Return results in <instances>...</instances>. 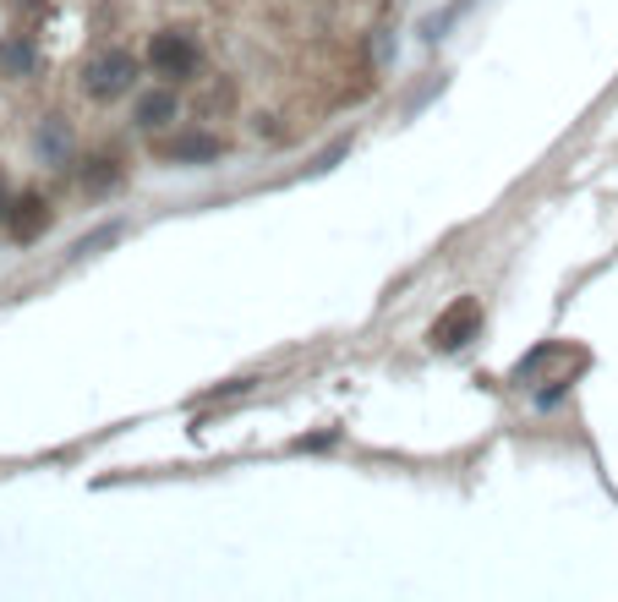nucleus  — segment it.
Instances as JSON below:
<instances>
[{"mask_svg":"<svg viewBox=\"0 0 618 602\" xmlns=\"http://www.w3.org/2000/svg\"><path fill=\"white\" fill-rule=\"evenodd\" d=\"M0 61H6L11 71H28V61H33V56H28L22 45H6V56H0Z\"/></svg>","mask_w":618,"mask_h":602,"instance_id":"nucleus-7","label":"nucleus"},{"mask_svg":"<svg viewBox=\"0 0 618 602\" xmlns=\"http://www.w3.org/2000/svg\"><path fill=\"white\" fill-rule=\"evenodd\" d=\"M45 225H50V208H45V198H33V193L17 198L11 203V214H6V230H11L17 241H33Z\"/></svg>","mask_w":618,"mask_h":602,"instance_id":"nucleus-4","label":"nucleus"},{"mask_svg":"<svg viewBox=\"0 0 618 602\" xmlns=\"http://www.w3.org/2000/svg\"><path fill=\"white\" fill-rule=\"evenodd\" d=\"M131 77H137L131 50H105V56H94L88 71H82V93H88V99H121L126 88H131Z\"/></svg>","mask_w":618,"mask_h":602,"instance_id":"nucleus-1","label":"nucleus"},{"mask_svg":"<svg viewBox=\"0 0 618 602\" xmlns=\"http://www.w3.org/2000/svg\"><path fill=\"white\" fill-rule=\"evenodd\" d=\"M477 329H482V302H477V296H460V302H449V307L438 313L433 351H460Z\"/></svg>","mask_w":618,"mask_h":602,"instance_id":"nucleus-3","label":"nucleus"},{"mask_svg":"<svg viewBox=\"0 0 618 602\" xmlns=\"http://www.w3.org/2000/svg\"><path fill=\"white\" fill-rule=\"evenodd\" d=\"M148 67L159 71V77H170V82L192 77V71H197V45H192V33L159 28V33L148 39Z\"/></svg>","mask_w":618,"mask_h":602,"instance_id":"nucleus-2","label":"nucleus"},{"mask_svg":"<svg viewBox=\"0 0 618 602\" xmlns=\"http://www.w3.org/2000/svg\"><path fill=\"white\" fill-rule=\"evenodd\" d=\"M176 110H182V105H176V88H165V93H143V99H137V127L154 132V127L176 121Z\"/></svg>","mask_w":618,"mask_h":602,"instance_id":"nucleus-5","label":"nucleus"},{"mask_svg":"<svg viewBox=\"0 0 618 602\" xmlns=\"http://www.w3.org/2000/svg\"><path fill=\"white\" fill-rule=\"evenodd\" d=\"M219 148H225L219 137H176L165 154H170V159H219Z\"/></svg>","mask_w":618,"mask_h":602,"instance_id":"nucleus-6","label":"nucleus"}]
</instances>
